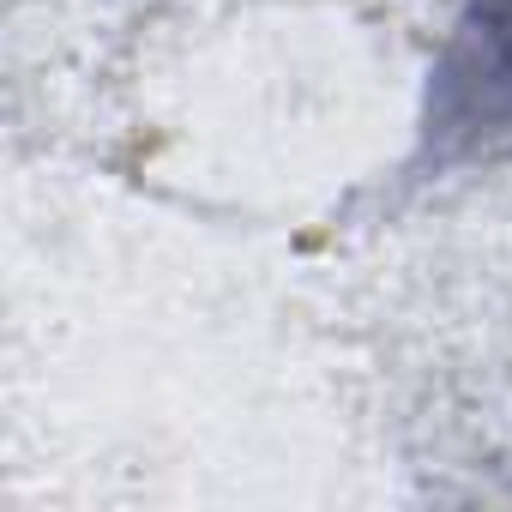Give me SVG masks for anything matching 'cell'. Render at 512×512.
<instances>
[{
  "instance_id": "1",
  "label": "cell",
  "mask_w": 512,
  "mask_h": 512,
  "mask_svg": "<svg viewBox=\"0 0 512 512\" xmlns=\"http://www.w3.org/2000/svg\"><path fill=\"white\" fill-rule=\"evenodd\" d=\"M422 145L434 163H470L512 145V0H470L434 61Z\"/></svg>"
}]
</instances>
